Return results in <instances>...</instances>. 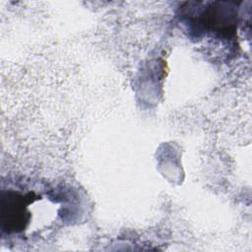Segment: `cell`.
<instances>
[{"instance_id": "obj_1", "label": "cell", "mask_w": 252, "mask_h": 252, "mask_svg": "<svg viewBox=\"0 0 252 252\" xmlns=\"http://www.w3.org/2000/svg\"><path fill=\"white\" fill-rule=\"evenodd\" d=\"M35 200L33 193L3 192L1 196V226L7 232H19L26 228L31 215L27 210L30 203Z\"/></svg>"}, {"instance_id": "obj_2", "label": "cell", "mask_w": 252, "mask_h": 252, "mask_svg": "<svg viewBox=\"0 0 252 252\" xmlns=\"http://www.w3.org/2000/svg\"><path fill=\"white\" fill-rule=\"evenodd\" d=\"M237 13L226 2H213L197 17V26L222 37H231L236 30Z\"/></svg>"}]
</instances>
